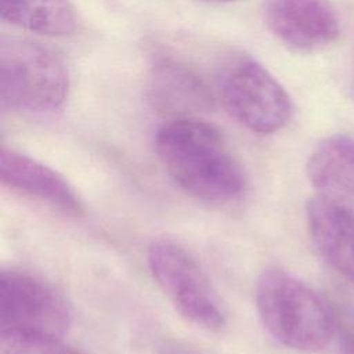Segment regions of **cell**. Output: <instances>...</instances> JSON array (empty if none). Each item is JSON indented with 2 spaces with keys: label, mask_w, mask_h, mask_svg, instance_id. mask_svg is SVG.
Segmentation results:
<instances>
[{
  "label": "cell",
  "mask_w": 354,
  "mask_h": 354,
  "mask_svg": "<svg viewBox=\"0 0 354 354\" xmlns=\"http://www.w3.org/2000/svg\"><path fill=\"white\" fill-rule=\"evenodd\" d=\"M155 149L169 176L196 199L225 203L245 189L239 160L224 136L203 120H169L156 131Z\"/></svg>",
  "instance_id": "cell-1"
},
{
  "label": "cell",
  "mask_w": 354,
  "mask_h": 354,
  "mask_svg": "<svg viewBox=\"0 0 354 354\" xmlns=\"http://www.w3.org/2000/svg\"><path fill=\"white\" fill-rule=\"evenodd\" d=\"M256 306L267 332L282 346L314 353L329 344L336 315L313 286L279 268L266 270L256 283Z\"/></svg>",
  "instance_id": "cell-2"
},
{
  "label": "cell",
  "mask_w": 354,
  "mask_h": 354,
  "mask_svg": "<svg viewBox=\"0 0 354 354\" xmlns=\"http://www.w3.org/2000/svg\"><path fill=\"white\" fill-rule=\"evenodd\" d=\"M69 87L68 66L55 50L30 39L1 36L3 108L25 115H50L64 106Z\"/></svg>",
  "instance_id": "cell-3"
},
{
  "label": "cell",
  "mask_w": 354,
  "mask_h": 354,
  "mask_svg": "<svg viewBox=\"0 0 354 354\" xmlns=\"http://www.w3.org/2000/svg\"><path fill=\"white\" fill-rule=\"evenodd\" d=\"M218 90L230 115L253 133L272 134L290 119L289 94L267 68L249 55H234L223 65Z\"/></svg>",
  "instance_id": "cell-4"
},
{
  "label": "cell",
  "mask_w": 354,
  "mask_h": 354,
  "mask_svg": "<svg viewBox=\"0 0 354 354\" xmlns=\"http://www.w3.org/2000/svg\"><path fill=\"white\" fill-rule=\"evenodd\" d=\"M147 261L158 286L184 318L209 330L224 326L225 313L217 292L184 246L156 239L148 248Z\"/></svg>",
  "instance_id": "cell-5"
},
{
  "label": "cell",
  "mask_w": 354,
  "mask_h": 354,
  "mask_svg": "<svg viewBox=\"0 0 354 354\" xmlns=\"http://www.w3.org/2000/svg\"><path fill=\"white\" fill-rule=\"evenodd\" d=\"M71 324V306L51 283L26 271H1L0 333L62 339Z\"/></svg>",
  "instance_id": "cell-6"
},
{
  "label": "cell",
  "mask_w": 354,
  "mask_h": 354,
  "mask_svg": "<svg viewBox=\"0 0 354 354\" xmlns=\"http://www.w3.org/2000/svg\"><path fill=\"white\" fill-rule=\"evenodd\" d=\"M266 21L283 46L301 54L319 51L340 35L339 17L328 0H267Z\"/></svg>",
  "instance_id": "cell-7"
},
{
  "label": "cell",
  "mask_w": 354,
  "mask_h": 354,
  "mask_svg": "<svg viewBox=\"0 0 354 354\" xmlns=\"http://www.w3.org/2000/svg\"><path fill=\"white\" fill-rule=\"evenodd\" d=\"M147 100L152 109L171 119L192 118L214 108V94L188 64L169 55L158 57L149 69Z\"/></svg>",
  "instance_id": "cell-8"
},
{
  "label": "cell",
  "mask_w": 354,
  "mask_h": 354,
  "mask_svg": "<svg viewBox=\"0 0 354 354\" xmlns=\"http://www.w3.org/2000/svg\"><path fill=\"white\" fill-rule=\"evenodd\" d=\"M306 221L319 256L354 283V212L337 198L318 194L306 205Z\"/></svg>",
  "instance_id": "cell-9"
},
{
  "label": "cell",
  "mask_w": 354,
  "mask_h": 354,
  "mask_svg": "<svg viewBox=\"0 0 354 354\" xmlns=\"http://www.w3.org/2000/svg\"><path fill=\"white\" fill-rule=\"evenodd\" d=\"M0 180L11 189L46 202L65 214L79 217L84 212L76 191L58 171L4 147L0 151Z\"/></svg>",
  "instance_id": "cell-10"
},
{
  "label": "cell",
  "mask_w": 354,
  "mask_h": 354,
  "mask_svg": "<svg viewBox=\"0 0 354 354\" xmlns=\"http://www.w3.org/2000/svg\"><path fill=\"white\" fill-rule=\"evenodd\" d=\"M306 174L322 195L354 198V137L333 134L321 140L308 156Z\"/></svg>",
  "instance_id": "cell-11"
},
{
  "label": "cell",
  "mask_w": 354,
  "mask_h": 354,
  "mask_svg": "<svg viewBox=\"0 0 354 354\" xmlns=\"http://www.w3.org/2000/svg\"><path fill=\"white\" fill-rule=\"evenodd\" d=\"M1 19L44 36H68L76 28L69 0H0Z\"/></svg>",
  "instance_id": "cell-12"
},
{
  "label": "cell",
  "mask_w": 354,
  "mask_h": 354,
  "mask_svg": "<svg viewBox=\"0 0 354 354\" xmlns=\"http://www.w3.org/2000/svg\"><path fill=\"white\" fill-rule=\"evenodd\" d=\"M0 354H82L58 337L0 333Z\"/></svg>",
  "instance_id": "cell-13"
},
{
  "label": "cell",
  "mask_w": 354,
  "mask_h": 354,
  "mask_svg": "<svg viewBox=\"0 0 354 354\" xmlns=\"http://www.w3.org/2000/svg\"><path fill=\"white\" fill-rule=\"evenodd\" d=\"M337 329L342 354H354V311L343 315L340 324L337 322Z\"/></svg>",
  "instance_id": "cell-14"
},
{
  "label": "cell",
  "mask_w": 354,
  "mask_h": 354,
  "mask_svg": "<svg viewBox=\"0 0 354 354\" xmlns=\"http://www.w3.org/2000/svg\"><path fill=\"white\" fill-rule=\"evenodd\" d=\"M212 1H234V0H212Z\"/></svg>",
  "instance_id": "cell-15"
}]
</instances>
